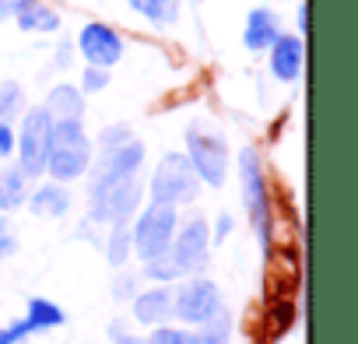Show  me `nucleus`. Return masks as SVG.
I'll return each instance as SVG.
<instances>
[{"mask_svg": "<svg viewBox=\"0 0 358 344\" xmlns=\"http://www.w3.org/2000/svg\"><path fill=\"white\" fill-rule=\"evenodd\" d=\"M95 151L92 141L81 127V120H53L50 127V144H46V172L57 183H71L85 176Z\"/></svg>", "mask_w": 358, "mask_h": 344, "instance_id": "1", "label": "nucleus"}, {"mask_svg": "<svg viewBox=\"0 0 358 344\" xmlns=\"http://www.w3.org/2000/svg\"><path fill=\"white\" fill-rule=\"evenodd\" d=\"M239 183H243V204L250 215V225L257 232V243L264 257H271V239H274V211H271V190L264 180V165L257 148L239 151Z\"/></svg>", "mask_w": 358, "mask_h": 344, "instance_id": "2", "label": "nucleus"}, {"mask_svg": "<svg viewBox=\"0 0 358 344\" xmlns=\"http://www.w3.org/2000/svg\"><path fill=\"white\" fill-rule=\"evenodd\" d=\"M187 162L194 165L201 187H215L222 190L225 187V176H229V144L222 134L208 130L204 123H190L187 127Z\"/></svg>", "mask_w": 358, "mask_h": 344, "instance_id": "3", "label": "nucleus"}, {"mask_svg": "<svg viewBox=\"0 0 358 344\" xmlns=\"http://www.w3.org/2000/svg\"><path fill=\"white\" fill-rule=\"evenodd\" d=\"M148 190H151V201L179 208V204H194L197 201L201 180H197V172H194V165L187 162L183 151H165L158 158L155 172H151Z\"/></svg>", "mask_w": 358, "mask_h": 344, "instance_id": "4", "label": "nucleus"}, {"mask_svg": "<svg viewBox=\"0 0 358 344\" xmlns=\"http://www.w3.org/2000/svg\"><path fill=\"white\" fill-rule=\"evenodd\" d=\"M176 225H179V211L172 204H162V201H151L144 211H137V222L130 229V246L141 260H155V257H165L169 253V243L176 236Z\"/></svg>", "mask_w": 358, "mask_h": 344, "instance_id": "5", "label": "nucleus"}, {"mask_svg": "<svg viewBox=\"0 0 358 344\" xmlns=\"http://www.w3.org/2000/svg\"><path fill=\"white\" fill-rule=\"evenodd\" d=\"M50 127H53V116H50L43 106H36V109H25V116H22V130H15L18 169L25 172L29 180H36V176H43V172H46Z\"/></svg>", "mask_w": 358, "mask_h": 344, "instance_id": "6", "label": "nucleus"}, {"mask_svg": "<svg viewBox=\"0 0 358 344\" xmlns=\"http://www.w3.org/2000/svg\"><path fill=\"white\" fill-rule=\"evenodd\" d=\"M141 197H144V187H141L137 176L120 180V183L106 187L102 194H88V222H92V225H120V222H130V218L141 211Z\"/></svg>", "mask_w": 358, "mask_h": 344, "instance_id": "7", "label": "nucleus"}, {"mask_svg": "<svg viewBox=\"0 0 358 344\" xmlns=\"http://www.w3.org/2000/svg\"><path fill=\"white\" fill-rule=\"evenodd\" d=\"M211 253V229L204 215H194L190 222L176 225V236L169 243V260L176 264L179 274H201L208 267Z\"/></svg>", "mask_w": 358, "mask_h": 344, "instance_id": "8", "label": "nucleus"}, {"mask_svg": "<svg viewBox=\"0 0 358 344\" xmlns=\"http://www.w3.org/2000/svg\"><path fill=\"white\" fill-rule=\"evenodd\" d=\"M141 165H144V144H141L137 137L127 141V144H120V148H106V151L99 155V162L92 158V165H88V169H92L88 194H102L106 187L137 176Z\"/></svg>", "mask_w": 358, "mask_h": 344, "instance_id": "9", "label": "nucleus"}, {"mask_svg": "<svg viewBox=\"0 0 358 344\" xmlns=\"http://www.w3.org/2000/svg\"><path fill=\"white\" fill-rule=\"evenodd\" d=\"M218 309H222V292H218V285L208 281V278H190V281H183V285L172 292V316L183 320V323L201 327V323H208Z\"/></svg>", "mask_w": 358, "mask_h": 344, "instance_id": "10", "label": "nucleus"}, {"mask_svg": "<svg viewBox=\"0 0 358 344\" xmlns=\"http://www.w3.org/2000/svg\"><path fill=\"white\" fill-rule=\"evenodd\" d=\"M78 50H81V57L92 64V67H113V64H120V57H123V39H120V32L113 29V25H106V22H88L85 29H81V36H78Z\"/></svg>", "mask_w": 358, "mask_h": 344, "instance_id": "11", "label": "nucleus"}, {"mask_svg": "<svg viewBox=\"0 0 358 344\" xmlns=\"http://www.w3.org/2000/svg\"><path fill=\"white\" fill-rule=\"evenodd\" d=\"M267 53H271V74H274V81H285V85H292V81H299V74H302V39L299 36H278L271 46H267Z\"/></svg>", "mask_w": 358, "mask_h": 344, "instance_id": "12", "label": "nucleus"}, {"mask_svg": "<svg viewBox=\"0 0 358 344\" xmlns=\"http://www.w3.org/2000/svg\"><path fill=\"white\" fill-rule=\"evenodd\" d=\"M281 36V22L271 8H257L246 15V29H243V43L250 53H264L274 39Z\"/></svg>", "mask_w": 358, "mask_h": 344, "instance_id": "13", "label": "nucleus"}, {"mask_svg": "<svg viewBox=\"0 0 358 344\" xmlns=\"http://www.w3.org/2000/svg\"><path fill=\"white\" fill-rule=\"evenodd\" d=\"M169 316H172V292H169L165 285L134 295V320H137V323H144V327H162Z\"/></svg>", "mask_w": 358, "mask_h": 344, "instance_id": "14", "label": "nucleus"}, {"mask_svg": "<svg viewBox=\"0 0 358 344\" xmlns=\"http://www.w3.org/2000/svg\"><path fill=\"white\" fill-rule=\"evenodd\" d=\"M25 204L36 218H64L71 211V190L64 183H43L36 194H29Z\"/></svg>", "mask_w": 358, "mask_h": 344, "instance_id": "15", "label": "nucleus"}, {"mask_svg": "<svg viewBox=\"0 0 358 344\" xmlns=\"http://www.w3.org/2000/svg\"><path fill=\"white\" fill-rule=\"evenodd\" d=\"M43 109H46L53 120H81V116H85V95H81V88H74V85H57V88H50Z\"/></svg>", "mask_w": 358, "mask_h": 344, "instance_id": "16", "label": "nucleus"}, {"mask_svg": "<svg viewBox=\"0 0 358 344\" xmlns=\"http://www.w3.org/2000/svg\"><path fill=\"white\" fill-rule=\"evenodd\" d=\"M29 201V176L18 165L0 169V211H18Z\"/></svg>", "mask_w": 358, "mask_h": 344, "instance_id": "17", "label": "nucleus"}, {"mask_svg": "<svg viewBox=\"0 0 358 344\" xmlns=\"http://www.w3.org/2000/svg\"><path fill=\"white\" fill-rule=\"evenodd\" d=\"M18 29L22 32H57L60 29V15L46 4H36V0H29V4L15 15Z\"/></svg>", "mask_w": 358, "mask_h": 344, "instance_id": "18", "label": "nucleus"}, {"mask_svg": "<svg viewBox=\"0 0 358 344\" xmlns=\"http://www.w3.org/2000/svg\"><path fill=\"white\" fill-rule=\"evenodd\" d=\"M25 320H29V327L39 334V330H53V327H64L67 323V316H64V309L57 306V302H50V299H29V313H25Z\"/></svg>", "mask_w": 358, "mask_h": 344, "instance_id": "19", "label": "nucleus"}, {"mask_svg": "<svg viewBox=\"0 0 358 344\" xmlns=\"http://www.w3.org/2000/svg\"><path fill=\"white\" fill-rule=\"evenodd\" d=\"M292 323H295V306H292L288 299H278V302L267 309V316H264V334H267V341L285 337V334L292 330Z\"/></svg>", "mask_w": 358, "mask_h": 344, "instance_id": "20", "label": "nucleus"}, {"mask_svg": "<svg viewBox=\"0 0 358 344\" xmlns=\"http://www.w3.org/2000/svg\"><path fill=\"white\" fill-rule=\"evenodd\" d=\"M127 4L155 25H172L179 18V0H127Z\"/></svg>", "mask_w": 358, "mask_h": 344, "instance_id": "21", "label": "nucleus"}, {"mask_svg": "<svg viewBox=\"0 0 358 344\" xmlns=\"http://www.w3.org/2000/svg\"><path fill=\"white\" fill-rule=\"evenodd\" d=\"M130 253H134V246H130V225L120 222V225H113V232L106 239V260H109V267H123L130 260Z\"/></svg>", "mask_w": 358, "mask_h": 344, "instance_id": "22", "label": "nucleus"}, {"mask_svg": "<svg viewBox=\"0 0 358 344\" xmlns=\"http://www.w3.org/2000/svg\"><path fill=\"white\" fill-rule=\"evenodd\" d=\"M229 341H232V320L225 309H218L208 323H201L197 344H229Z\"/></svg>", "mask_w": 358, "mask_h": 344, "instance_id": "23", "label": "nucleus"}, {"mask_svg": "<svg viewBox=\"0 0 358 344\" xmlns=\"http://www.w3.org/2000/svg\"><path fill=\"white\" fill-rule=\"evenodd\" d=\"M22 109H25V88L18 85V81H4L0 85V120H15V116H22Z\"/></svg>", "mask_w": 358, "mask_h": 344, "instance_id": "24", "label": "nucleus"}, {"mask_svg": "<svg viewBox=\"0 0 358 344\" xmlns=\"http://www.w3.org/2000/svg\"><path fill=\"white\" fill-rule=\"evenodd\" d=\"M144 278H151V281H158V285H169V281L183 278V274L176 271V264H172V260H169V253H165V257L144 260Z\"/></svg>", "mask_w": 358, "mask_h": 344, "instance_id": "25", "label": "nucleus"}, {"mask_svg": "<svg viewBox=\"0 0 358 344\" xmlns=\"http://www.w3.org/2000/svg\"><path fill=\"white\" fill-rule=\"evenodd\" d=\"M148 344H197V334L179 330V327H155Z\"/></svg>", "mask_w": 358, "mask_h": 344, "instance_id": "26", "label": "nucleus"}, {"mask_svg": "<svg viewBox=\"0 0 358 344\" xmlns=\"http://www.w3.org/2000/svg\"><path fill=\"white\" fill-rule=\"evenodd\" d=\"M106 85H109V71L106 67H85L81 71V95H95V92H106Z\"/></svg>", "mask_w": 358, "mask_h": 344, "instance_id": "27", "label": "nucleus"}, {"mask_svg": "<svg viewBox=\"0 0 358 344\" xmlns=\"http://www.w3.org/2000/svg\"><path fill=\"white\" fill-rule=\"evenodd\" d=\"M127 141H134V130H130L127 123H113V127H106V130L99 134L102 151H106V148H120V144H127Z\"/></svg>", "mask_w": 358, "mask_h": 344, "instance_id": "28", "label": "nucleus"}, {"mask_svg": "<svg viewBox=\"0 0 358 344\" xmlns=\"http://www.w3.org/2000/svg\"><path fill=\"white\" fill-rule=\"evenodd\" d=\"M36 330L29 327V320H15V323H8V327H0V344H22V341H29Z\"/></svg>", "mask_w": 358, "mask_h": 344, "instance_id": "29", "label": "nucleus"}, {"mask_svg": "<svg viewBox=\"0 0 358 344\" xmlns=\"http://www.w3.org/2000/svg\"><path fill=\"white\" fill-rule=\"evenodd\" d=\"M18 253V232L8 218H0V260H11Z\"/></svg>", "mask_w": 358, "mask_h": 344, "instance_id": "30", "label": "nucleus"}, {"mask_svg": "<svg viewBox=\"0 0 358 344\" xmlns=\"http://www.w3.org/2000/svg\"><path fill=\"white\" fill-rule=\"evenodd\" d=\"M134 295H137V274H120L116 285H113V299L116 302H127Z\"/></svg>", "mask_w": 358, "mask_h": 344, "instance_id": "31", "label": "nucleus"}, {"mask_svg": "<svg viewBox=\"0 0 358 344\" xmlns=\"http://www.w3.org/2000/svg\"><path fill=\"white\" fill-rule=\"evenodd\" d=\"M11 155H15V127L0 120V158H11Z\"/></svg>", "mask_w": 358, "mask_h": 344, "instance_id": "32", "label": "nucleus"}, {"mask_svg": "<svg viewBox=\"0 0 358 344\" xmlns=\"http://www.w3.org/2000/svg\"><path fill=\"white\" fill-rule=\"evenodd\" d=\"M232 229H236L232 215H218V218H215V229H211V243H225V239L232 236Z\"/></svg>", "mask_w": 358, "mask_h": 344, "instance_id": "33", "label": "nucleus"}, {"mask_svg": "<svg viewBox=\"0 0 358 344\" xmlns=\"http://www.w3.org/2000/svg\"><path fill=\"white\" fill-rule=\"evenodd\" d=\"M71 57H74V43H71V39H60V46H57V57H53V64H57L60 71H67V67H71Z\"/></svg>", "mask_w": 358, "mask_h": 344, "instance_id": "34", "label": "nucleus"}, {"mask_svg": "<svg viewBox=\"0 0 358 344\" xmlns=\"http://www.w3.org/2000/svg\"><path fill=\"white\" fill-rule=\"evenodd\" d=\"M29 4V0H0V22H8V18H15L22 8Z\"/></svg>", "mask_w": 358, "mask_h": 344, "instance_id": "35", "label": "nucleus"}, {"mask_svg": "<svg viewBox=\"0 0 358 344\" xmlns=\"http://www.w3.org/2000/svg\"><path fill=\"white\" fill-rule=\"evenodd\" d=\"M113 344H148V337H137V334H123V330H120V334L113 337Z\"/></svg>", "mask_w": 358, "mask_h": 344, "instance_id": "36", "label": "nucleus"}, {"mask_svg": "<svg viewBox=\"0 0 358 344\" xmlns=\"http://www.w3.org/2000/svg\"><path fill=\"white\" fill-rule=\"evenodd\" d=\"M306 22H309V11H306V4H302V8L295 11V25H299V32H302V36H306Z\"/></svg>", "mask_w": 358, "mask_h": 344, "instance_id": "37", "label": "nucleus"}]
</instances>
